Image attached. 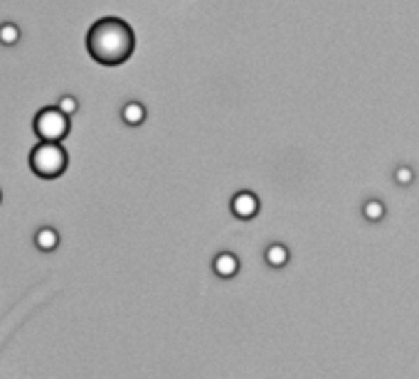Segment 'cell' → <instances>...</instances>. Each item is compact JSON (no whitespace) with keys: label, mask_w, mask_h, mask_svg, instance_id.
Segmentation results:
<instances>
[{"label":"cell","mask_w":419,"mask_h":379,"mask_svg":"<svg viewBox=\"0 0 419 379\" xmlns=\"http://www.w3.org/2000/svg\"><path fill=\"white\" fill-rule=\"evenodd\" d=\"M32 126H35V133L40 135V140L62 143L69 133V116L62 114L57 106H45V109L37 111Z\"/></svg>","instance_id":"obj_3"},{"label":"cell","mask_w":419,"mask_h":379,"mask_svg":"<svg viewBox=\"0 0 419 379\" xmlns=\"http://www.w3.org/2000/svg\"><path fill=\"white\" fill-rule=\"evenodd\" d=\"M264 259H267V264L272 269H284L288 264V259H291V254H288V249L284 244H272L267 249V254H264Z\"/></svg>","instance_id":"obj_8"},{"label":"cell","mask_w":419,"mask_h":379,"mask_svg":"<svg viewBox=\"0 0 419 379\" xmlns=\"http://www.w3.org/2000/svg\"><path fill=\"white\" fill-rule=\"evenodd\" d=\"M69 156L62 148V143H50V140H40L30 153V168L37 177L42 180H54L67 170Z\"/></svg>","instance_id":"obj_2"},{"label":"cell","mask_w":419,"mask_h":379,"mask_svg":"<svg viewBox=\"0 0 419 379\" xmlns=\"http://www.w3.org/2000/svg\"><path fill=\"white\" fill-rule=\"evenodd\" d=\"M212 269H215V274L220 276V278H232V276H237V271H240V259H237L232 251H222V254H217L215 261H212Z\"/></svg>","instance_id":"obj_5"},{"label":"cell","mask_w":419,"mask_h":379,"mask_svg":"<svg viewBox=\"0 0 419 379\" xmlns=\"http://www.w3.org/2000/svg\"><path fill=\"white\" fill-rule=\"evenodd\" d=\"M121 119H124L126 126H141L146 121V106L138 104V101H128L121 109Z\"/></svg>","instance_id":"obj_7"},{"label":"cell","mask_w":419,"mask_h":379,"mask_svg":"<svg viewBox=\"0 0 419 379\" xmlns=\"http://www.w3.org/2000/svg\"><path fill=\"white\" fill-rule=\"evenodd\" d=\"M136 50V35L121 17H101L87 32V52L104 67H119Z\"/></svg>","instance_id":"obj_1"},{"label":"cell","mask_w":419,"mask_h":379,"mask_svg":"<svg viewBox=\"0 0 419 379\" xmlns=\"http://www.w3.org/2000/svg\"><path fill=\"white\" fill-rule=\"evenodd\" d=\"M0 200H3V195H0Z\"/></svg>","instance_id":"obj_13"},{"label":"cell","mask_w":419,"mask_h":379,"mask_svg":"<svg viewBox=\"0 0 419 379\" xmlns=\"http://www.w3.org/2000/svg\"><path fill=\"white\" fill-rule=\"evenodd\" d=\"M412 180H414L412 168L402 165V168H397V170H395V182H397V185H409Z\"/></svg>","instance_id":"obj_12"},{"label":"cell","mask_w":419,"mask_h":379,"mask_svg":"<svg viewBox=\"0 0 419 379\" xmlns=\"http://www.w3.org/2000/svg\"><path fill=\"white\" fill-rule=\"evenodd\" d=\"M57 109L62 111V114H67V116H74L79 111V101L67 94V96H62V99L57 101Z\"/></svg>","instance_id":"obj_11"},{"label":"cell","mask_w":419,"mask_h":379,"mask_svg":"<svg viewBox=\"0 0 419 379\" xmlns=\"http://www.w3.org/2000/svg\"><path fill=\"white\" fill-rule=\"evenodd\" d=\"M17 40H20V27L15 22H3L0 25V45L13 47L17 45Z\"/></svg>","instance_id":"obj_9"},{"label":"cell","mask_w":419,"mask_h":379,"mask_svg":"<svg viewBox=\"0 0 419 379\" xmlns=\"http://www.w3.org/2000/svg\"><path fill=\"white\" fill-rule=\"evenodd\" d=\"M257 212H259V200L254 193L242 190V193H237L235 198H232V214H235L237 219H251V217H257Z\"/></svg>","instance_id":"obj_4"},{"label":"cell","mask_w":419,"mask_h":379,"mask_svg":"<svg viewBox=\"0 0 419 379\" xmlns=\"http://www.w3.org/2000/svg\"><path fill=\"white\" fill-rule=\"evenodd\" d=\"M35 246L40 251H54L59 246V234L52 227H40L35 232Z\"/></svg>","instance_id":"obj_6"},{"label":"cell","mask_w":419,"mask_h":379,"mask_svg":"<svg viewBox=\"0 0 419 379\" xmlns=\"http://www.w3.org/2000/svg\"><path fill=\"white\" fill-rule=\"evenodd\" d=\"M362 214H365L370 222H380V219L385 217V205L380 202V200H370V202H365V207H362Z\"/></svg>","instance_id":"obj_10"}]
</instances>
